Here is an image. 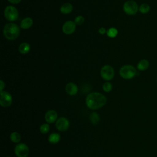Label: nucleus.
<instances>
[{"mask_svg": "<svg viewBox=\"0 0 157 157\" xmlns=\"http://www.w3.org/2000/svg\"><path fill=\"white\" fill-rule=\"evenodd\" d=\"M106 102L107 99L105 96L101 93H91L86 98V106L91 110L100 109L105 104Z\"/></svg>", "mask_w": 157, "mask_h": 157, "instance_id": "nucleus-1", "label": "nucleus"}, {"mask_svg": "<svg viewBox=\"0 0 157 157\" xmlns=\"http://www.w3.org/2000/svg\"><path fill=\"white\" fill-rule=\"evenodd\" d=\"M4 37L8 40H14L18 37L20 34V28L14 23H7L3 29Z\"/></svg>", "mask_w": 157, "mask_h": 157, "instance_id": "nucleus-2", "label": "nucleus"}, {"mask_svg": "<svg viewBox=\"0 0 157 157\" xmlns=\"http://www.w3.org/2000/svg\"><path fill=\"white\" fill-rule=\"evenodd\" d=\"M119 73L123 78L129 80L134 78L137 75V70L133 66L126 64L120 68Z\"/></svg>", "mask_w": 157, "mask_h": 157, "instance_id": "nucleus-3", "label": "nucleus"}, {"mask_svg": "<svg viewBox=\"0 0 157 157\" xmlns=\"http://www.w3.org/2000/svg\"><path fill=\"white\" fill-rule=\"evenodd\" d=\"M139 7L137 3L133 0H129L126 1L123 4V10L128 15H134L139 11Z\"/></svg>", "mask_w": 157, "mask_h": 157, "instance_id": "nucleus-4", "label": "nucleus"}, {"mask_svg": "<svg viewBox=\"0 0 157 157\" xmlns=\"http://www.w3.org/2000/svg\"><path fill=\"white\" fill-rule=\"evenodd\" d=\"M4 17L9 21H14L18 18V12L13 6H8L4 10Z\"/></svg>", "mask_w": 157, "mask_h": 157, "instance_id": "nucleus-5", "label": "nucleus"}, {"mask_svg": "<svg viewBox=\"0 0 157 157\" xmlns=\"http://www.w3.org/2000/svg\"><path fill=\"white\" fill-rule=\"evenodd\" d=\"M14 152L17 157H27L29 153V148L26 144L19 143L15 146Z\"/></svg>", "mask_w": 157, "mask_h": 157, "instance_id": "nucleus-6", "label": "nucleus"}, {"mask_svg": "<svg viewBox=\"0 0 157 157\" xmlns=\"http://www.w3.org/2000/svg\"><path fill=\"white\" fill-rule=\"evenodd\" d=\"M115 74L113 68L110 65H105L101 69V76L105 80H112Z\"/></svg>", "mask_w": 157, "mask_h": 157, "instance_id": "nucleus-7", "label": "nucleus"}, {"mask_svg": "<svg viewBox=\"0 0 157 157\" xmlns=\"http://www.w3.org/2000/svg\"><path fill=\"white\" fill-rule=\"evenodd\" d=\"M12 102V97L11 94L7 91H1V98H0V104L2 107H8Z\"/></svg>", "mask_w": 157, "mask_h": 157, "instance_id": "nucleus-8", "label": "nucleus"}, {"mask_svg": "<svg viewBox=\"0 0 157 157\" xmlns=\"http://www.w3.org/2000/svg\"><path fill=\"white\" fill-rule=\"evenodd\" d=\"M69 126V121L65 117H60L56 121V128L59 131H66Z\"/></svg>", "mask_w": 157, "mask_h": 157, "instance_id": "nucleus-9", "label": "nucleus"}, {"mask_svg": "<svg viewBox=\"0 0 157 157\" xmlns=\"http://www.w3.org/2000/svg\"><path fill=\"white\" fill-rule=\"evenodd\" d=\"M76 28V25L74 21L69 20L66 21L62 26V31L66 34H71L74 33Z\"/></svg>", "mask_w": 157, "mask_h": 157, "instance_id": "nucleus-10", "label": "nucleus"}, {"mask_svg": "<svg viewBox=\"0 0 157 157\" xmlns=\"http://www.w3.org/2000/svg\"><path fill=\"white\" fill-rule=\"evenodd\" d=\"M58 114L54 110H48L45 115V120L48 123H53L56 120H57Z\"/></svg>", "mask_w": 157, "mask_h": 157, "instance_id": "nucleus-11", "label": "nucleus"}, {"mask_svg": "<svg viewBox=\"0 0 157 157\" xmlns=\"http://www.w3.org/2000/svg\"><path fill=\"white\" fill-rule=\"evenodd\" d=\"M66 93L71 96L75 95L78 92V87L76 84L72 82L68 83L66 85Z\"/></svg>", "mask_w": 157, "mask_h": 157, "instance_id": "nucleus-12", "label": "nucleus"}, {"mask_svg": "<svg viewBox=\"0 0 157 157\" xmlns=\"http://www.w3.org/2000/svg\"><path fill=\"white\" fill-rule=\"evenodd\" d=\"M150 66V63L148 60L146 59H142L140 60L137 64V68L139 71H146Z\"/></svg>", "mask_w": 157, "mask_h": 157, "instance_id": "nucleus-13", "label": "nucleus"}, {"mask_svg": "<svg viewBox=\"0 0 157 157\" xmlns=\"http://www.w3.org/2000/svg\"><path fill=\"white\" fill-rule=\"evenodd\" d=\"M33 24V19L30 17H26L23 18L20 23V27L22 29H29L32 26Z\"/></svg>", "mask_w": 157, "mask_h": 157, "instance_id": "nucleus-14", "label": "nucleus"}, {"mask_svg": "<svg viewBox=\"0 0 157 157\" xmlns=\"http://www.w3.org/2000/svg\"><path fill=\"white\" fill-rule=\"evenodd\" d=\"M73 10L72 5L69 2L63 4L60 7V11L63 14H69Z\"/></svg>", "mask_w": 157, "mask_h": 157, "instance_id": "nucleus-15", "label": "nucleus"}, {"mask_svg": "<svg viewBox=\"0 0 157 157\" xmlns=\"http://www.w3.org/2000/svg\"><path fill=\"white\" fill-rule=\"evenodd\" d=\"M30 50V45L26 42L21 43L18 47V51L21 54H26Z\"/></svg>", "mask_w": 157, "mask_h": 157, "instance_id": "nucleus-16", "label": "nucleus"}, {"mask_svg": "<svg viewBox=\"0 0 157 157\" xmlns=\"http://www.w3.org/2000/svg\"><path fill=\"white\" fill-rule=\"evenodd\" d=\"M48 140L51 144H57L60 140V135L58 133H52L49 135Z\"/></svg>", "mask_w": 157, "mask_h": 157, "instance_id": "nucleus-17", "label": "nucleus"}, {"mask_svg": "<svg viewBox=\"0 0 157 157\" xmlns=\"http://www.w3.org/2000/svg\"><path fill=\"white\" fill-rule=\"evenodd\" d=\"M150 10V6L147 3H142L139 7V11L142 14H147Z\"/></svg>", "mask_w": 157, "mask_h": 157, "instance_id": "nucleus-18", "label": "nucleus"}, {"mask_svg": "<svg viewBox=\"0 0 157 157\" xmlns=\"http://www.w3.org/2000/svg\"><path fill=\"white\" fill-rule=\"evenodd\" d=\"M90 119L91 122L92 123V124H97L100 120V117L99 114L97 112H93L91 113L90 116Z\"/></svg>", "mask_w": 157, "mask_h": 157, "instance_id": "nucleus-19", "label": "nucleus"}, {"mask_svg": "<svg viewBox=\"0 0 157 157\" xmlns=\"http://www.w3.org/2000/svg\"><path fill=\"white\" fill-rule=\"evenodd\" d=\"M10 139L13 143H19L21 140V136L18 132H13L10 136Z\"/></svg>", "mask_w": 157, "mask_h": 157, "instance_id": "nucleus-20", "label": "nucleus"}, {"mask_svg": "<svg viewBox=\"0 0 157 157\" xmlns=\"http://www.w3.org/2000/svg\"><path fill=\"white\" fill-rule=\"evenodd\" d=\"M107 35L110 38L115 37L118 34V30L115 28H110L107 31Z\"/></svg>", "mask_w": 157, "mask_h": 157, "instance_id": "nucleus-21", "label": "nucleus"}, {"mask_svg": "<svg viewBox=\"0 0 157 157\" xmlns=\"http://www.w3.org/2000/svg\"><path fill=\"white\" fill-rule=\"evenodd\" d=\"M40 131L42 134H47L50 130L49 124L47 123H44L40 126Z\"/></svg>", "mask_w": 157, "mask_h": 157, "instance_id": "nucleus-22", "label": "nucleus"}, {"mask_svg": "<svg viewBox=\"0 0 157 157\" xmlns=\"http://www.w3.org/2000/svg\"><path fill=\"white\" fill-rule=\"evenodd\" d=\"M102 89L105 92H110L112 89V85L109 82H106L102 85Z\"/></svg>", "mask_w": 157, "mask_h": 157, "instance_id": "nucleus-23", "label": "nucleus"}, {"mask_svg": "<svg viewBox=\"0 0 157 157\" xmlns=\"http://www.w3.org/2000/svg\"><path fill=\"white\" fill-rule=\"evenodd\" d=\"M84 20H85V18H84V17L83 16L78 15V16L75 17V18L74 20V23L77 25H81L83 23Z\"/></svg>", "mask_w": 157, "mask_h": 157, "instance_id": "nucleus-24", "label": "nucleus"}, {"mask_svg": "<svg viewBox=\"0 0 157 157\" xmlns=\"http://www.w3.org/2000/svg\"><path fill=\"white\" fill-rule=\"evenodd\" d=\"M99 34H104L105 33H107V31H106V30H105V29L104 28H100L99 29Z\"/></svg>", "mask_w": 157, "mask_h": 157, "instance_id": "nucleus-25", "label": "nucleus"}, {"mask_svg": "<svg viewBox=\"0 0 157 157\" xmlns=\"http://www.w3.org/2000/svg\"><path fill=\"white\" fill-rule=\"evenodd\" d=\"M7 1H8L9 2H10V3H12V4H17L20 3L21 0H7Z\"/></svg>", "mask_w": 157, "mask_h": 157, "instance_id": "nucleus-26", "label": "nucleus"}, {"mask_svg": "<svg viewBox=\"0 0 157 157\" xmlns=\"http://www.w3.org/2000/svg\"><path fill=\"white\" fill-rule=\"evenodd\" d=\"M0 83H1L0 87H1V91H3V89L5 87V83L3 82V80H0Z\"/></svg>", "mask_w": 157, "mask_h": 157, "instance_id": "nucleus-27", "label": "nucleus"}, {"mask_svg": "<svg viewBox=\"0 0 157 157\" xmlns=\"http://www.w3.org/2000/svg\"><path fill=\"white\" fill-rule=\"evenodd\" d=\"M156 84H157V77H156Z\"/></svg>", "mask_w": 157, "mask_h": 157, "instance_id": "nucleus-28", "label": "nucleus"}]
</instances>
